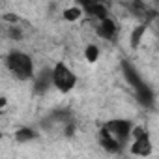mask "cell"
I'll list each match as a JSON object with an SVG mask.
<instances>
[{
	"instance_id": "obj_10",
	"label": "cell",
	"mask_w": 159,
	"mask_h": 159,
	"mask_svg": "<svg viewBox=\"0 0 159 159\" xmlns=\"http://www.w3.org/2000/svg\"><path fill=\"white\" fill-rule=\"evenodd\" d=\"M15 139H17V142H30V140L38 139V131L32 127H21V129H17Z\"/></svg>"
},
{
	"instance_id": "obj_1",
	"label": "cell",
	"mask_w": 159,
	"mask_h": 159,
	"mask_svg": "<svg viewBox=\"0 0 159 159\" xmlns=\"http://www.w3.org/2000/svg\"><path fill=\"white\" fill-rule=\"evenodd\" d=\"M6 69L17 79V81H32L34 79V60L30 58V54L23 52V51H11L6 60Z\"/></svg>"
},
{
	"instance_id": "obj_5",
	"label": "cell",
	"mask_w": 159,
	"mask_h": 159,
	"mask_svg": "<svg viewBox=\"0 0 159 159\" xmlns=\"http://www.w3.org/2000/svg\"><path fill=\"white\" fill-rule=\"evenodd\" d=\"M118 25H116V21L112 19V17H105V19H101L99 23H98V36L101 38V39H105V41H116L118 39Z\"/></svg>"
},
{
	"instance_id": "obj_12",
	"label": "cell",
	"mask_w": 159,
	"mask_h": 159,
	"mask_svg": "<svg viewBox=\"0 0 159 159\" xmlns=\"http://www.w3.org/2000/svg\"><path fill=\"white\" fill-rule=\"evenodd\" d=\"M81 17H83V10L79 8V6H71V8H66V10H64V19L69 21V23L79 21Z\"/></svg>"
},
{
	"instance_id": "obj_11",
	"label": "cell",
	"mask_w": 159,
	"mask_h": 159,
	"mask_svg": "<svg viewBox=\"0 0 159 159\" xmlns=\"http://www.w3.org/2000/svg\"><path fill=\"white\" fill-rule=\"evenodd\" d=\"M144 34H146V25H139V26H135V30H133L131 36H129V41H131V47H133V49H139V45H140Z\"/></svg>"
},
{
	"instance_id": "obj_14",
	"label": "cell",
	"mask_w": 159,
	"mask_h": 159,
	"mask_svg": "<svg viewBox=\"0 0 159 159\" xmlns=\"http://www.w3.org/2000/svg\"><path fill=\"white\" fill-rule=\"evenodd\" d=\"M6 34H8V38H10V39H21V38H23V32H21L15 25H10Z\"/></svg>"
},
{
	"instance_id": "obj_7",
	"label": "cell",
	"mask_w": 159,
	"mask_h": 159,
	"mask_svg": "<svg viewBox=\"0 0 159 159\" xmlns=\"http://www.w3.org/2000/svg\"><path fill=\"white\" fill-rule=\"evenodd\" d=\"M79 8L83 10V15L86 13V15L98 19V21L109 17V10H107V6L101 4V2H81V6H79Z\"/></svg>"
},
{
	"instance_id": "obj_4",
	"label": "cell",
	"mask_w": 159,
	"mask_h": 159,
	"mask_svg": "<svg viewBox=\"0 0 159 159\" xmlns=\"http://www.w3.org/2000/svg\"><path fill=\"white\" fill-rule=\"evenodd\" d=\"M122 73H124L125 81L129 83V86L135 90V94H137V96H139V94H142V92H146V90H150V88H148V84L144 83L142 75L137 71V67H135L129 60H122Z\"/></svg>"
},
{
	"instance_id": "obj_15",
	"label": "cell",
	"mask_w": 159,
	"mask_h": 159,
	"mask_svg": "<svg viewBox=\"0 0 159 159\" xmlns=\"http://www.w3.org/2000/svg\"><path fill=\"white\" fill-rule=\"evenodd\" d=\"M4 21L10 23V25H15V23H19V17H17L15 13H6V15H4Z\"/></svg>"
},
{
	"instance_id": "obj_13",
	"label": "cell",
	"mask_w": 159,
	"mask_h": 159,
	"mask_svg": "<svg viewBox=\"0 0 159 159\" xmlns=\"http://www.w3.org/2000/svg\"><path fill=\"white\" fill-rule=\"evenodd\" d=\"M84 58L90 62V64H94V62H98L99 60V47L98 45H86L84 47Z\"/></svg>"
},
{
	"instance_id": "obj_17",
	"label": "cell",
	"mask_w": 159,
	"mask_h": 159,
	"mask_svg": "<svg viewBox=\"0 0 159 159\" xmlns=\"http://www.w3.org/2000/svg\"><path fill=\"white\" fill-rule=\"evenodd\" d=\"M0 137H2V135H0Z\"/></svg>"
},
{
	"instance_id": "obj_6",
	"label": "cell",
	"mask_w": 159,
	"mask_h": 159,
	"mask_svg": "<svg viewBox=\"0 0 159 159\" xmlns=\"http://www.w3.org/2000/svg\"><path fill=\"white\" fill-rule=\"evenodd\" d=\"M152 150H153V144H152L148 133H144V135L139 137V139H133V142H131V153H133V155L148 157V155L152 153Z\"/></svg>"
},
{
	"instance_id": "obj_16",
	"label": "cell",
	"mask_w": 159,
	"mask_h": 159,
	"mask_svg": "<svg viewBox=\"0 0 159 159\" xmlns=\"http://www.w3.org/2000/svg\"><path fill=\"white\" fill-rule=\"evenodd\" d=\"M6 109V98H0V111Z\"/></svg>"
},
{
	"instance_id": "obj_2",
	"label": "cell",
	"mask_w": 159,
	"mask_h": 159,
	"mask_svg": "<svg viewBox=\"0 0 159 159\" xmlns=\"http://www.w3.org/2000/svg\"><path fill=\"white\" fill-rule=\"evenodd\" d=\"M51 81H52V86L58 92H64L66 94V92H69V90L75 88V84H77V75L64 62H56L54 67L51 69Z\"/></svg>"
},
{
	"instance_id": "obj_9",
	"label": "cell",
	"mask_w": 159,
	"mask_h": 159,
	"mask_svg": "<svg viewBox=\"0 0 159 159\" xmlns=\"http://www.w3.org/2000/svg\"><path fill=\"white\" fill-rule=\"evenodd\" d=\"M34 79H36V83H34V90H36V92H39V94L47 92V90L52 86V81H51V69H43L38 77L34 75Z\"/></svg>"
},
{
	"instance_id": "obj_3",
	"label": "cell",
	"mask_w": 159,
	"mask_h": 159,
	"mask_svg": "<svg viewBox=\"0 0 159 159\" xmlns=\"http://www.w3.org/2000/svg\"><path fill=\"white\" fill-rule=\"evenodd\" d=\"M105 131L124 148L129 139H131V129H133V124L129 120H122V118H116V120H109L105 125Z\"/></svg>"
},
{
	"instance_id": "obj_8",
	"label": "cell",
	"mask_w": 159,
	"mask_h": 159,
	"mask_svg": "<svg viewBox=\"0 0 159 159\" xmlns=\"http://www.w3.org/2000/svg\"><path fill=\"white\" fill-rule=\"evenodd\" d=\"M98 140H99V146L105 150V152H109V153H118L120 150H122V146L105 131V127L101 125L99 127V133H98Z\"/></svg>"
}]
</instances>
